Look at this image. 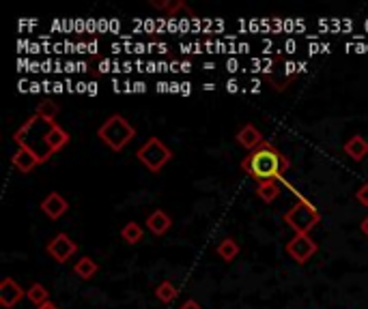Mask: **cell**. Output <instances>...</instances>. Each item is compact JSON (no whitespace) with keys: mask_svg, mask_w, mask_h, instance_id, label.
<instances>
[{"mask_svg":"<svg viewBox=\"0 0 368 309\" xmlns=\"http://www.w3.org/2000/svg\"><path fill=\"white\" fill-rule=\"evenodd\" d=\"M360 230H362V235H366V237H368V215L362 219V223H360Z\"/></svg>","mask_w":368,"mask_h":309,"instance_id":"cell-24","label":"cell"},{"mask_svg":"<svg viewBox=\"0 0 368 309\" xmlns=\"http://www.w3.org/2000/svg\"><path fill=\"white\" fill-rule=\"evenodd\" d=\"M54 127H56L54 120H47V118H41L35 114L17 129L13 140L20 148H26L33 154H37L39 161L43 164L52 157V150H50V146H47V138H50Z\"/></svg>","mask_w":368,"mask_h":309,"instance_id":"cell-2","label":"cell"},{"mask_svg":"<svg viewBox=\"0 0 368 309\" xmlns=\"http://www.w3.org/2000/svg\"><path fill=\"white\" fill-rule=\"evenodd\" d=\"M97 271H100V264H97L93 258H89V255L80 258V260L73 264V273H76V275H78L80 279H84V281L93 279V277L97 275Z\"/></svg>","mask_w":368,"mask_h":309,"instance_id":"cell-15","label":"cell"},{"mask_svg":"<svg viewBox=\"0 0 368 309\" xmlns=\"http://www.w3.org/2000/svg\"><path fill=\"white\" fill-rule=\"evenodd\" d=\"M146 230L151 232V235H155V237H164L166 232L170 230V225H173V219H170V215L166 213V211H162V209H158V211H153L149 217H146Z\"/></svg>","mask_w":368,"mask_h":309,"instance_id":"cell-12","label":"cell"},{"mask_svg":"<svg viewBox=\"0 0 368 309\" xmlns=\"http://www.w3.org/2000/svg\"><path fill=\"white\" fill-rule=\"evenodd\" d=\"M155 296H158V301H162V303H173L177 296H179V288L175 286V283L173 281H162L160 283V286L155 288Z\"/></svg>","mask_w":368,"mask_h":309,"instance_id":"cell-19","label":"cell"},{"mask_svg":"<svg viewBox=\"0 0 368 309\" xmlns=\"http://www.w3.org/2000/svg\"><path fill=\"white\" fill-rule=\"evenodd\" d=\"M142 237H144V230L136 221H128L125 225L121 228V239L125 241L128 245H138L142 241Z\"/></svg>","mask_w":368,"mask_h":309,"instance_id":"cell-17","label":"cell"},{"mask_svg":"<svg viewBox=\"0 0 368 309\" xmlns=\"http://www.w3.org/2000/svg\"><path fill=\"white\" fill-rule=\"evenodd\" d=\"M235 140H237V144L239 146H243L245 150H256L263 142H265V138H263V134L259 132V129L254 127V125H243L239 132H237V136H235Z\"/></svg>","mask_w":368,"mask_h":309,"instance_id":"cell-10","label":"cell"},{"mask_svg":"<svg viewBox=\"0 0 368 309\" xmlns=\"http://www.w3.org/2000/svg\"><path fill=\"white\" fill-rule=\"evenodd\" d=\"M179 309H203V307H201V303H199V301L187 299V301H183V303H181V307H179Z\"/></svg>","mask_w":368,"mask_h":309,"instance_id":"cell-23","label":"cell"},{"mask_svg":"<svg viewBox=\"0 0 368 309\" xmlns=\"http://www.w3.org/2000/svg\"><path fill=\"white\" fill-rule=\"evenodd\" d=\"M136 157L146 170L158 174L164 170L166 164H170V159H173V150H170L160 138H149L138 148Z\"/></svg>","mask_w":368,"mask_h":309,"instance_id":"cell-5","label":"cell"},{"mask_svg":"<svg viewBox=\"0 0 368 309\" xmlns=\"http://www.w3.org/2000/svg\"><path fill=\"white\" fill-rule=\"evenodd\" d=\"M345 152L349 154L353 161L366 159V154H368V140H364L362 136H351L345 142Z\"/></svg>","mask_w":368,"mask_h":309,"instance_id":"cell-13","label":"cell"},{"mask_svg":"<svg viewBox=\"0 0 368 309\" xmlns=\"http://www.w3.org/2000/svg\"><path fill=\"white\" fill-rule=\"evenodd\" d=\"M284 249H286L289 258H293L298 264H306L310 258L316 253L319 245H316V241H312L310 235H296L286 243Z\"/></svg>","mask_w":368,"mask_h":309,"instance_id":"cell-6","label":"cell"},{"mask_svg":"<svg viewBox=\"0 0 368 309\" xmlns=\"http://www.w3.org/2000/svg\"><path fill=\"white\" fill-rule=\"evenodd\" d=\"M26 299L35 305V307H41L50 301V292L43 286V283H33V286L26 290Z\"/></svg>","mask_w":368,"mask_h":309,"instance_id":"cell-20","label":"cell"},{"mask_svg":"<svg viewBox=\"0 0 368 309\" xmlns=\"http://www.w3.org/2000/svg\"><path fill=\"white\" fill-rule=\"evenodd\" d=\"M215 253L222 258L224 262H233L235 258H237V253H239V245H237V241L233 237H227V239H222V241L217 243Z\"/></svg>","mask_w":368,"mask_h":309,"instance_id":"cell-16","label":"cell"},{"mask_svg":"<svg viewBox=\"0 0 368 309\" xmlns=\"http://www.w3.org/2000/svg\"><path fill=\"white\" fill-rule=\"evenodd\" d=\"M45 251H47V255H50L54 262L65 264L69 258L76 255L78 245H76V241H73L69 235H65V232H59V235L45 245Z\"/></svg>","mask_w":368,"mask_h":309,"instance_id":"cell-7","label":"cell"},{"mask_svg":"<svg viewBox=\"0 0 368 309\" xmlns=\"http://www.w3.org/2000/svg\"><path fill=\"white\" fill-rule=\"evenodd\" d=\"M69 144V134L65 132L63 127H54L52 129V134H50V138H47V146H50V150H52V154H56L59 150H63L65 146Z\"/></svg>","mask_w":368,"mask_h":309,"instance_id":"cell-18","label":"cell"},{"mask_svg":"<svg viewBox=\"0 0 368 309\" xmlns=\"http://www.w3.org/2000/svg\"><path fill=\"white\" fill-rule=\"evenodd\" d=\"M355 200L362 204V206H368V183H362L355 191Z\"/></svg>","mask_w":368,"mask_h":309,"instance_id":"cell-22","label":"cell"},{"mask_svg":"<svg viewBox=\"0 0 368 309\" xmlns=\"http://www.w3.org/2000/svg\"><path fill=\"white\" fill-rule=\"evenodd\" d=\"M41 211H43V215L45 217H50L52 221H56V219H61L65 213H67V209H69V204H67V200L59 193V191H52V193H47L43 200H41Z\"/></svg>","mask_w":368,"mask_h":309,"instance_id":"cell-9","label":"cell"},{"mask_svg":"<svg viewBox=\"0 0 368 309\" xmlns=\"http://www.w3.org/2000/svg\"><path fill=\"white\" fill-rule=\"evenodd\" d=\"M37 309H59V307H56V305H54L52 301H47L45 305H41V307H37Z\"/></svg>","mask_w":368,"mask_h":309,"instance_id":"cell-25","label":"cell"},{"mask_svg":"<svg viewBox=\"0 0 368 309\" xmlns=\"http://www.w3.org/2000/svg\"><path fill=\"white\" fill-rule=\"evenodd\" d=\"M24 296H26V290L13 277H5L0 281V307L3 309H13Z\"/></svg>","mask_w":368,"mask_h":309,"instance_id":"cell-8","label":"cell"},{"mask_svg":"<svg viewBox=\"0 0 368 309\" xmlns=\"http://www.w3.org/2000/svg\"><path fill=\"white\" fill-rule=\"evenodd\" d=\"M321 221V213L308 198H300L291 209L284 213V223L296 232V235H310V230Z\"/></svg>","mask_w":368,"mask_h":309,"instance_id":"cell-4","label":"cell"},{"mask_svg":"<svg viewBox=\"0 0 368 309\" xmlns=\"http://www.w3.org/2000/svg\"><path fill=\"white\" fill-rule=\"evenodd\" d=\"M59 110H61V106H59L56 101H52V99H43V101L39 103L37 116H41V118H47V120H54V116L59 114Z\"/></svg>","mask_w":368,"mask_h":309,"instance_id":"cell-21","label":"cell"},{"mask_svg":"<svg viewBox=\"0 0 368 309\" xmlns=\"http://www.w3.org/2000/svg\"><path fill=\"white\" fill-rule=\"evenodd\" d=\"M241 170L254 178L256 183L263 180H282L289 170V159L274 144L263 142L256 150L248 152L241 159Z\"/></svg>","mask_w":368,"mask_h":309,"instance_id":"cell-1","label":"cell"},{"mask_svg":"<svg viewBox=\"0 0 368 309\" xmlns=\"http://www.w3.org/2000/svg\"><path fill=\"white\" fill-rule=\"evenodd\" d=\"M11 164H13V168H15L17 172L29 174V172H33L41 161H39L37 154H33L31 150L20 148V146H17V150L13 152V157H11Z\"/></svg>","mask_w":368,"mask_h":309,"instance_id":"cell-11","label":"cell"},{"mask_svg":"<svg viewBox=\"0 0 368 309\" xmlns=\"http://www.w3.org/2000/svg\"><path fill=\"white\" fill-rule=\"evenodd\" d=\"M280 183H282V180H263V183H259V187H256L259 200H263L265 204H272L282 191Z\"/></svg>","mask_w":368,"mask_h":309,"instance_id":"cell-14","label":"cell"},{"mask_svg":"<svg viewBox=\"0 0 368 309\" xmlns=\"http://www.w3.org/2000/svg\"><path fill=\"white\" fill-rule=\"evenodd\" d=\"M97 136L100 140L114 152H121L134 138H136V129L134 125L121 114H112L108 120H104V125L97 129Z\"/></svg>","mask_w":368,"mask_h":309,"instance_id":"cell-3","label":"cell"}]
</instances>
